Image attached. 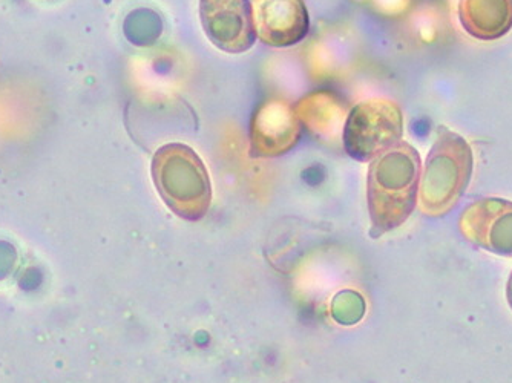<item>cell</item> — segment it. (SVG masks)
<instances>
[{
  "instance_id": "5b68a950",
  "label": "cell",
  "mask_w": 512,
  "mask_h": 383,
  "mask_svg": "<svg viewBox=\"0 0 512 383\" xmlns=\"http://www.w3.org/2000/svg\"><path fill=\"white\" fill-rule=\"evenodd\" d=\"M200 19L207 39L224 53H246L255 43L249 0H200Z\"/></svg>"
},
{
  "instance_id": "8fae6325",
  "label": "cell",
  "mask_w": 512,
  "mask_h": 383,
  "mask_svg": "<svg viewBox=\"0 0 512 383\" xmlns=\"http://www.w3.org/2000/svg\"><path fill=\"white\" fill-rule=\"evenodd\" d=\"M506 299H508L509 307L512 310V272L509 275L508 285H506Z\"/></svg>"
},
{
  "instance_id": "8992f818",
  "label": "cell",
  "mask_w": 512,
  "mask_h": 383,
  "mask_svg": "<svg viewBox=\"0 0 512 383\" xmlns=\"http://www.w3.org/2000/svg\"><path fill=\"white\" fill-rule=\"evenodd\" d=\"M463 238L486 252L512 256V203L502 198L474 201L460 215Z\"/></svg>"
},
{
  "instance_id": "6da1fadb",
  "label": "cell",
  "mask_w": 512,
  "mask_h": 383,
  "mask_svg": "<svg viewBox=\"0 0 512 383\" xmlns=\"http://www.w3.org/2000/svg\"><path fill=\"white\" fill-rule=\"evenodd\" d=\"M421 171V157L405 141L373 160L367 197L375 235L398 229L408 220L419 197Z\"/></svg>"
},
{
  "instance_id": "3957f363",
  "label": "cell",
  "mask_w": 512,
  "mask_h": 383,
  "mask_svg": "<svg viewBox=\"0 0 512 383\" xmlns=\"http://www.w3.org/2000/svg\"><path fill=\"white\" fill-rule=\"evenodd\" d=\"M152 177L161 198L178 217L198 221L211 207L209 174L189 146L171 143L158 149L152 160Z\"/></svg>"
},
{
  "instance_id": "ba28073f",
  "label": "cell",
  "mask_w": 512,
  "mask_h": 383,
  "mask_svg": "<svg viewBox=\"0 0 512 383\" xmlns=\"http://www.w3.org/2000/svg\"><path fill=\"white\" fill-rule=\"evenodd\" d=\"M301 135V122L295 108L283 100L264 103L252 122V154L278 157L295 148Z\"/></svg>"
},
{
  "instance_id": "9c48e42d",
  "label": "cell",
  "mask_w": 512,
  "mask_h": 383,
  "mask_svg": "<svg viewBox=\"0 0 512 383\" xmlns=\"http://www.w3.org/2000/svg\"><path fill=\"white\" fill-rule=\"evenodd\" d=\"M459 20L474 39H500L512 28V0H460Z\"/></svg>"
},
{
  "instance_id": "52a82bcc",
  "label": "cell",
  "mask_w": 512,
  "mask_h": 383,
  "mask_svg": "<svg viewBox=\"0 0 512 383\" xmlns=\"http://www.w3.org/2000/svg\"><path fill=\"white\" fill-rule=\"evenodd\" d=\"M256 37L273 48H289L306 39L309 13L302 0H253Z\"/></svg>"
},
{
  "instance_id": "277c9868",
  "label": "cell",
  "mask_w": 512,
  "mask_h": 383,
  "mask_svg": "<svg viewBox=\"0 0 512 383\" xmlns=\"http://www.w3.org/2000/svg\"><path fill=\"white\" fill-rule=\"evenodd\" d=\"M404 115L394 102L385 99L359 103L344 123L345 151L359 161H370L401 143Z\"/></svg>"
},
{
  "instance_id": "7a4b0ae2",
  "label": "cell",
  "mask_w": 512,
  "mask_h": 383,
  "mask_svg": "<svg viewBox=\"0 0 512 383\" xmlns=\"http://www.w3.org/2000/svg\"><path fill=\"white\" fill-rule=\"evenodd\" d=\"M473 175V151L456 132L440 128L419 184V207L428 217H444L465 194Z\"/></svg>"
},
{
  "instance_id": "30bf717a",
  "label": "cell",
  "mask_w": 512,
  "mask_h": 383,
  "mask_svg": "<svg viewBox=\"0 0 512 383\" xmlns=\"http://www.w3.org/2000/svg\"><path fill=\"white\" fill-rule=\"evenodd\" d=\"M296 115L299 122L306 123L309 128L315 129L319 134L335 131V126L341 123V115H344L341 106L336 105L332 95L313 94L307 99L301 100L296 106Z\"/></svg>"
}]
</instances>
